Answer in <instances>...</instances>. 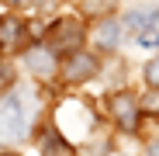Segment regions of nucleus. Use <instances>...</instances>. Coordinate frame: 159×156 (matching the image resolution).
I'll use <instances>...</instances> for the list:
<instances>
[{"instance_id": "f8f14e48", "label": "nucleus", "mask_w": 159, "mask_h": 156, "mask_svg": "<svg viewBox=\"0 0 159 156\" xmlns=\"http://www.w3.org/2000/svg\"><path fill=\"white\" fill-rule=\"evenodd\" d=\"M11 83H14V69H11L7 63H0V94H4Z\"/></svg>"}, {"instance_id": "f257e3e1", "label": "nucleus", "mask_w": 159, "mask_h": 156, "mask_svg": "<svg viewBox=\"0 0 159 156\" xmlns=\"http://www.w3.org/2000/svg\"><path fill=\"white\" fill-rule=\"evenodd\" d=\"M24 135H28V115H24L21 101L11 94V97H4V104H0V142L14 146Z\"/></svg>"}, {"instance_id": "9b49d317", "label": "nucleus", "mask_w": 159, "mask_h": 156, "mask_svg": "<svg viewBox=\"0 0 159 156\" xmlns=\"http://www.w3.org/2000/svg\"><path fill=\"white\" fill-rule=\"evenodd\" d=\"M145 83L159 90V56H156V59H149V66H145Z\"/></svg>"}, {"instance_id": "dca6fc26", "label": "nucleus", "mask_w": 159, "mask_h": 156, "mask_svg": "<svg viewBox=\"0 0 159 156\" xmlns=\"http://www.w3.org/2000/svg\"><path fill=\"white\" fill-rule=\"evenodd\" d=\"M35 4H48V0H35Z\"/></svg>"}, {"instance_id": "20e7f679", "label": "nucleus", "mask_w": 159, "mask_h": 156, "mask_svg": "<svg viewBox=\"0 0 159 156\" xmlns=\"http://www.w3.org/2000/svg\"><path fill=\"white\" fill-rule=\"evenodd\" d=\"M111 118H114V125L121 128V132H135L139 128V118H142V104H139V97L135 94H128V90H121V94H111Z\"/></svg>"}, {"instance_id": "ddd939ff", "label": "nucleus", "mask_w": 159, "mask_h": 156, "mask_svg": "<svg viewBox=\"0 0 159 156\" xmlns=\"http://www.w3.org/2000/svg\"><path fill=\"white\" fill-rule=\"evenodd\" d=\"M142 111H152V115H159V94H149V101L142 104Z\"/></svg>"}, {"instance_id": "0eeeda50", "label": "nucleus", "mask_w": 159, "mask_h": 156, "mask_svg": "<svg viewBox=\"0 0 159 156\" xmlns=\"http://www.w3.org/2000/svg\"><path fill=\"white\" fill-rule=\"evenodd\" d=\"M24 38H28V28H24L17 17H0V52L21 49Z\"/></svg>"}, {"instance_id": "39448f33", "label": "nucleus", "mask_w": 159, "mask_h": 156, "mask_svg": "<svg viewBox=\"0 0 159 156\" xmlns=\"http://www.w3.org/2000/svg\"><path fill=\"white\" fill-rule=\"evenodd\" d=\"M48 49L52 52H76L80 49V42H83V24L80 21H69V17H62V21H56L52 24V31H48Z\"/></svg>"}, {"instance_id": "9d476101", "label": "nucleus", "mask_w": 159, "mask_h": 156, "mask_svg": "<svg viewBox=\"0 0 159 156\" xmlns=\"http://www.w3.org/2000/svg\"><path fill=\"white\" fill-rule=\"evenodd\" d=\"M128 28H135V35H139V31H152V28H159V7L131 11V14H128Z\"/></svg>"}, {"instance_id": "6e6552de", "label": "nucleus", "mask_w": 159, "mask_h": 156, "mask_svg": "<svg viewBox=\"0 0 159 156\" xmlns=\"http://www.w3.org/2000/svg\"><path fill=\"white\" fill-rule=\"evenodd\" d=\"M118 38H121V24H118L114 17H100L97 28H93V42H97V49L111 52V49L118 45Z\"/></svg>"}, {"instance_id": "2eb2a0df", "label": "nucleus", "mask_w": 159, "mask_h": 156, "mask_svg": "<svg viewBox=\"0 0 159 156\" xmlns=\"http://www.w3.org/2000/svg\"><path fill=\"white\" fill-rule=\"evenodd\" d=\"M0 156H17V153H0Z\"/></svg>"}, {"instance_id": "f3484780", "label": "nucleus", "mask_w": 159, "mask_h": 156, "mask_svg": "<svg viewBox=\"0 0 159 156\" xmlns=\"http://www.w3.org/2000/svg\"><path fill=\"white\" fill-rule=\"evenodd\" d=\"M11 4H17V0H11Z\"/></svg>"}, {"instance_id": "4468645a", "label": "nucleus", "mask_w": 159, "mask_h": 156, "mask_svg": "<svg viewBox=\"0 0 159 156\" xmlns=\"http://www.w3.org/2000/svg\"><path fill=\"white\" fill-rule=\"evenodd\" d=\"M149 156H159V142H152V146H149Z\"/></svg>"}, {"instance_id": "7ed1b4c3", "label": "nucleus", "mask_w": 159, "mask_h": 156, "mask_svg": "<svg viewBox=\"0 0 159 156\" xmlns=\"http://www.w3.org/2000/svg\"><path fill=\"white\" fill-rule=\"evenodd\" d=\"M97 69H100V63H97L93 52H87V49L69 52L66 63L59 66V73H62L66 83H87V80H93V76H97Z\"/></svg>"}, {"instance_id": "1a4fd4ad", "label": "nucleus", "mask_w": 159, "mask_h": 156, "mask_svg": "<svg viewBox=\"0 0 159 156\" xmlns=\"http://www.w3.org/2000/svg\"><path fill=\"white\" fill-rule=\"evenodd\" d=\"M42 156H69V139L59 128H48L42 135Z\"/></svg>"}, {"instance_id": "f03ea898", "label": "nucleus", "mask_w": 159, "mask_h": 156, "mask_svg": "<svg viewBox=\"0 0 159 156\" xmlns=\"http://www.w3.org/2000/svg\"><path fill=\"white\" fill-rule=\"evenodd\" d=\"M56 121H59V132L69 139L73 132H80V135H87L90 128H93V111L87 108L83 101H66L62 108L56 111Z\"/></svg>"}, {"instance_id": "423d86ee", "label": "nucleus", "mask_w": 159, "mask_h": 156, "mask_svg": "<svg viewBox=\"0 0 159 156\" xmlns=\"http://www.w3.org/2000/svg\"><path fill=\"white\" fill-rule=\"evenodd\" d=\"M24 66H28L35 76H42V80H48V76L59 73V59H56V52H52L48 45H31L28 52H24Z\"/></svg>"}]
</instances>
